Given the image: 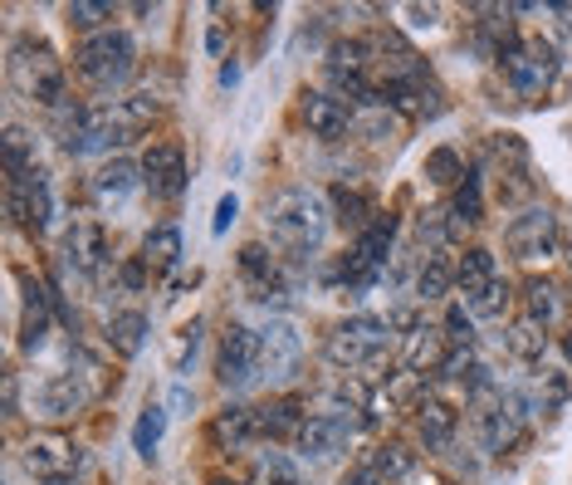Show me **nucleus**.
I'll return each mask as SVG.
<instances>
[{"instance_id":"1","label":"nucleus","mask_w":572,"mask_h":485,"mask_svg":"<svg viewBox=\"0 0 572 485\" xmlns=\"http://www.w3.org/2000/svg\"><path fill=\"white\" fill-rule=\"evenodd\" d=\"M265 221H269V235L284 245V251L294 255H314L318 245H324L328 235V206L318 192H308V186H289V192H279L265 206Z\"/></svg>"},{"instance_id":"2","label":"nucleus","mask_w":572,"mask_h":485,"mask_svg":"<svg viewBox=\"0 0 572 485\" xmlns=\"http://www.w3.org/2000/svg\"><path fill=\"white\" fill-rule=\"evenodd\" d=\"M74 59H79V74L89 79V84L118 89L127 74H133L137 50H133V34H123V30H99V34H89V40L79 44Z\"/></svg>"},{"instance_id":"3","label":"nucleus","mask_w":572,"mask_h":485,"mask_svg":"<svg viewBox=\"0 0 572 485\" xmlns=\"http://www.w3.org/2000/svg\"><path fill=\"white\" fill-rule=\"evenodd\" d=\"M387 339H391V329L381 324V319L357 314V319H343V324L333 329L324 353H328V363H338V368H362V363H377L381 353H387Z\"/></svg>"},{"instance_id":"4","label":"nucleus","mask_w":572,"mask_h":485,"mask_svg":"<svg viewBox=\"0 0 572 485\" xmlns=\"http://www.w3.org/2000/svg\"><path fill=\"white\" fill-rule=\"evenodd\" d=\"M10 79H16V89L25 93L34 103H59L64 99V69H59V59L50 44H20L16 59H10Z\"/></svg>"},{"instance_id":"5","label":"nucleus","mask_w":572,"mask_h":485,"mask_svg":"<svg viewBox=\"0 0 572 485\" xmlns=\"http://www.w3.org/2000/svg\"><path fill=\"white\" fill-rule=\"evenodd\" d=\"M504 79L514 84L523 99H539V93L558 79V50L548 40H519L504 54Z\"/></svg>"},{"instance_id":"6","label":"nucleus","mask_w":572,"mask_h":485,"mask_svg":"<svg viewBox=\"0 0 572 485\" xmlns=\"http://www.w3.org/2000/svg\"><path fill=\"white\" fill-rule=\"evenodd\" d=\"M216 377L225 387H249L259 377V334L245 324H231L221 339V358H216Z\"/></svg>"},{"instance_id":"7","label":"nucleus","mask_w":572,"mask_h":485,"mask_svg":"<svg viewBox=\"0 0 572 485\" xmlns=\"http://www.w3.org/2000/svg\"><path fill=\"white\" fill-rule=\"evenodd\" d=\"M304 358V339L294 324H284V319H274L269 329H259V373L274 377V383H284V377H294Z\"/></svg>"},{"instance_id":"8","label":"nucleus","mask_w":572,"mask_h":485,"mask_svg":"<svg viewBox=\"0 0 572 485\" xmlns=\"http://www.w3.org/2000/svg\"><path fill=\"white\" fill-rule=\"evenodd\" d=\"M353 432H357V422L348 417V412H318V417L304 422L294 442H299V456L328 461V456H338L343 446L353 442Z\"/></svg>"},{"instance_id":"9","label":"nucleus","mask_w":572,"mask_h":485,"mask_svg":"<svg viewBox=\"0 0 572 485\" xmlns=\"http://www.w3.org/2000/svg\"><path fill=\"white\" fill-rule=\"evenodd\" d=\"M25 466L40 481H69V471H79V446L59 432H34L25 442Z\"/></svg>"},{"instance_id":"10","label":"nucleus","mask_w":572,"mask_h":485,"mask_svg":"<svg viewBox=\"0 0 572 485\" xmlns=\"http://www.w3.org/2000/svg\"><path fill=\"white\" fill-rule=\"evenodd\" d=\"M504 245L514 251L519 260H539V255H553L558 245V216L548 206H533L514 216V226L504 231Z\"/></svg>"},{"instance_id":"11","label":"nucleus","mask_w":572,"mask_h":485,"mask_svg":"<svg viewBox=\"0 0 572 485\" xmlns=\"http://www.w3.org/2000/svg\"><path fill=\"white\" fill-rule=\"evenodd\" d=\"M50 211H54V201H50V182H44L40 168L10 182V216H16L25 231H44V226H50Z\"/></svg>"},{"instance_id":"12","label":"nucleus","mask_w":572,"mask_h":485,"mask_svg":"<svg viewBox=\"0 0 572 485\" xmlns=\"http://www.w3.org/2000/svg\"><path fill=\"white\" fill-rule=\"evenodd\" d=\"M142 182L152 186V196H182L186 192V158L176 143H152L142 158Z\"/></svg>"},{"instance_id":"13","label":"nucleus","mask_w":572,"mask_h":485,"mask_svg":"<svg viewBox=\"0 0 572 485\" xmlns=\"http://www.w3.org/2000/svg\"><path fill=\"white\" fill-rule=\"evenodd\" d=\"M89 402V387H83L79 373H54L50 383L34 393V407H40V417H74V412Z\"/></svg>"},{"instance_id":"14","label":"nucleus","mask_w":572,"mask_h":485,"mask_svg":"<svg viewBox=\"0 0 572 485\" xmlns=\"http://www.w3.org/2000/svg\"><path fill=\"white\" fill-rule=\"evenodd\" d=\"M304 123L314 138H343L353 118L343 109V99H333V93H304Z\"/></svg>"},{"instance_id":"15","label":"nucleus","mask_w":572,"mask_h":485,"mask_svg":"<svg viewBox=\"0 0 572 485\" xmlns=\"http://www.w3.org/2000/svg\"><path fill=\"white\" fill-rule=\"evenodd\" d=\"M69 260L83 270V275H99L103 280V260H109V241H103L99 221H79L69 231Z\"/></svg>"},{"instance_id":"16","label":"nucleus","mask_w":572,"mask_h":485,"mask_svg":"<svg viewBox=\"0 0 572 485\" xmlns=\"http://www.w3.org/2000/svg\"><path fill=\"white\" fill-rule=\"evenodd\" d=\"M44 339H50V294H44V285L25 280V319H20V348H25V353H40Z\"/></svg>"},{"instance_id":"17","label":"nucleus","mask_w":572,"mask_h":485,"mask_svg":"<svg viewBox=\"0 0 572 485\" xmlns=\"http://www.w3.org/2000/svg\"><path fill=\"white\" fill-rule=\"evenodd\" d=\"M446 363H450V339L436 334V329H416L407 343V368L416 377H426V373H446Z\"/></svg>"},{"instance_id":"18","label":"nucleus","mask_w":572,"mask_h":485,"mask_svg":"<svg viewBox=\"0 0 572 485\" xmlns=\"http://www.w3.org/2000/svg\"><path fill=\"white\" fill-rule=\"evenodd\" d=\"M494 255L484 251V245H474V251H464V260L456 265V285H460V294H464V304L470 300H480L484 290L494 285Z\"/></svg>"},{"instance_id":"19","label":"nucleus","mask_w":572,"mask_h":485,"mask_svg":"<svg viewBox=\"0 0 572 485\" xmlns=\"http://www.w3.org/2000/svg\"><path fill=\"white\" fill-rule=\"evenodd\" d=\"M241 275L249 280V290H255L259 304H269L274 294H279V270H274V260L265 245H245L241 251Z\"/></svg>"},{"instance_id":"20","label":"nucleus","mask_w":572,"mask_h":485,"mask_svg":"<svg viewBox=\"0 0 572 485\" xmlns=\"http://www.w3.org/2000/svg\"><path fill=\"white\" fill-rule=\"evenodd\" d=\"M416 427H421L426 446H446L456 436V407L440 397H421L416 402Z\"/></svg>"},{"instance_id":"21","label":"nucleus","mask_w":572,"mask_h":485,"mask_svg":"<svg viewBox=\"0 0 572 485\" xmlns=\"http://www.w3.org/2000/svg\"><path fill=\"white\" fill-rule=\"evenodd\" d=\"M109 343H113L118 358H137L142 343H147V314H137V310L113 314V324H109Z\"/></svg>"},{"instance_id":"22","label":"nucleus","mask_w":572,"mask_h":485,"mask_svg":"<svg viewBox=\"0 0 572 485\" xmlns=\"http://www.w3.org/2000/svg\"><path fill=\"white\" fill-rule=\"evenodd\" d=\"M304 412H299V402L294 397H279V402H269V407H259V436H299V427H304Z\"/></svg>"},{"instance_id":"23","label":"nucleus","mask_w":572,"mask_h":485,"mask_svg":"<svg viewBox=\"0 0 572 485\" xmlns=\"http://www.w3.org/2000/svg\"><path fill=\"white\" fill-rule=\"evenodd\" d=\"M142 182V168L137 162H123V158H113L109 168L99 172V182H93V192H99V201H127V192Z\"/></svg>"},{"instance_id":"24","label":"nucleus","mask_w":572,"mask_h":485,"mask_svg":"<svg viewBox=\"0 0 572 485\" xmlns=\"http://www.w3.org/2000/svg\"><path fill=\"white\" fill-rule=\"evenodd\" d=\"M118 113V128H123V143H133L137 133H147L152 123H157V103L147 99V93H133V99H118L113 103Z\"/></svg>"},{"instance_id":"25","label":"nucleus","mask_w":572,"mask_h":485,"mask_svg":"<svg viewBox=\"0 0 572 485\" xmlns=\"http://www.w3.org/2000/svg\"><path fill=\"white\" fill-rule=\"evenodd\" d=\"M142 260H147V270H172L176 260H182V231L176 226L147 231V241H142Z\"/></svg>"},{"instance_id":"26","label":"nucleus","mask_w":572,"mask_h":485,"mask_svg":"<svg viewBox=\"0 0 572 485\" xmlns=\"http://www.w3.org/2000/svg\"><path fill=\"white\" fill-rule=\"evenodd\" d=\"M216 436L231 446H245L259 436V407H225L221 422H216Z\"/></svg>"},{"instance_id":"27","label":"nucleus","mask_w":572,"mask_h":485,"mask_svg":"<svg viewBox=\"0 0 572 485\" xmlns=\"http://www.w3.org/2000/svg\"><path fill=\"white\" fill-rule=\"evenodd\" d=\"M543 348H548V334H543L539 319H519V324L509 329V353H514V358L539 363V358H543Z\"/></svg>"},{"instance_id":"28","label":"nucleus","mask_w":572,"mask_h":485,"mask_svg":"<svg viewBox=\"0 0 572 485\" xmlns=\"http://www.w3.org/2000/svg\"><path fill=\"white\" fill-rule=\"evenodd\" d=\"M450 280H456L450 260L440 251H431V255H426V265H421V275H416V294H421V300H440V294L450 290Z\"/></svg>"},{"instance_id":"29","label":"nucleus","mask_w":572,"mask_h":485,"mask_svg":"<svg viewBox=\"0 0 572 485\" xmlns=\"http://www.w3.org/2000/svg\"><path fill=\"white\" fill-rule=\"evenodd\" d=\"M162 432H166V412H162V407H142V417H137V427H133V446H137L142 461L157 456Z\"/></svg>"},{"instance_id":"30","label":"nucleus","mask_w":572,"mask_h":485,"mask_svg":"<svg viewBox=\"0 0 572 485\" xmlns=\"http://www.w3.org/2000/svg\"><path fill=\"white\" fill-rule=\"evenodd\" d=\"M367 466H372L377 476L391 485V481L411 476V452H407V446H397V442H387V446H377V452L367 456Z\"/></svg>"},{"instance_id":"31","label":"nucleus","mask_w":572,"mask_h":485,"mask_svg":"<svg viewBox=\"0 0 572 485\" xmlns=\"http://www.w3.org/2000/svg\"><path fill=\"white\" fill-rule=\"evenodd\" d=\"M372 44H362V40H343V44H333V59H328V74H362L367 79V64H372Z\"/></svg>"},{"instance_id":"32","label":"nucleus","mask_w":572,"mask_h":485,"mask_svg":"<svg viewBox=\"0 0 572 485\" xmlns=\"http://www.w3.org/2000/svg\"><path fill=\"white\" fill-rule=\"evenodd\" d=\"M456 226L464 221V226H474V221H484V196H480V176L474 172H464V182H460V192H456Z\"/></svg>"},{"instance_id":"33","label":"nucleus","mask_w":572,"mask_h":485,"mask_svg":"<svg viewBox=\"0 0 572 485\" xmlns=\"http://www.w3.org/2000/svg\"><path fill=\"white\" fill-rule=\"evenodd\" d=\"M6 172H10V182H16V176H25V172H34L25 128H6Z\"/></svg>"},{"instance_id":"34","label":"nucleus","mask_w":572,"mask_h":485,"mask_svg":"<svg viewBox=\"0 0 572 485\" xmlns=\"http://www.w3.org/2000/svg\"><path fill=\"white\" fill-rule=\"evenodd\" d=\"M523 300H529V319H539V324H548V319L558 314V290L548 285V280H529Z\"/></svg>"},{"instance_id":"35","label":"nucleus","mask_w":572,"mask_h":485,"mask_svg":"<svg viewBox=\"0 0 572 485\" xmlns=\"http://www.w3.org/2000/svg\"><path fill=\"white\" fill-rule=\"evenodd\" d=\"M426 176H431L436 186H450L456 176H464V168H460V158L450 148H436L431 158H426Z\"/></svg>"},{"instance_id":"36","label":"nucleus","mask_w":572,"mask_h":485,"mask_svg":"<svg viewBox=\"0 0 572 485\" xmlns=\"http://www.w3.org/2000/svg\"><path fill=\"white\" fill-rule=\"evenodd\" d=\"M69 20L83 30H93V26H103V20H113V6L109 0H74V6H69Z\"/></svg>"},{"instance_id":"37","label":"nucleus","mask_w":572,"mask_h":485,"mask_svg":"<svg viewBox=\"0 0 572 485\" xmlns=\"http://www.w3.org/2000/svg\"><path fill=\"white\" fill-rule=\"evenodd\" d=\"M333 206L343 211V221H353V226H362L372 211H367V201H362V192H353V186H333Z\"/></svg>"},{"instance_id":"38","label":"nucleus","mask_w":572,"mask_h":485,"mask_svg":"<svg viewBox=\"0 0 572 485\" xmlns=\"http://www.w3.org/2000/svg\"><path fill=\"white\" fill-rule=\"evenodd\" d=\"M504 300H509L504 280H494V285L484 290L480 300H470V314H480V319H494V314H504Z\"/></svg>"},{"instance_id":"39","label":"nucleus","mask_w":572,"mask_h":485,"mask_svg":"<svg viewBox=\"0 0 572 485\" xmlns=\"http://www.w3.org/2000/svg\"><path fill=\"white\" fill-rule=\"evenodd\" d=\"M446 339L456 343V348H470V343H474V324H470V314H464L460 304L446 314Z\"/></svg>"},{"instance_id":"40","label":"nucleus","mask_w":572,"mask_h":485,"mask_svg":"<svg viewBox=\"0 0 572 485\" xmlns=\"http://www.w3.org/2000/svg\"><path fill=\"white\" fill-rule=\"evenodd\" d=\"M196 339H201V324H186L182 334H176V343H172V368H186V358L196 353Z\"/></svg>"},{"instance_id":"41","label":"nucleus","mask_w":572,"mask_h":485,"mask_svg":"<svg viewBox=\"0 0 572 485\" xmlns=\"http://www.w3.org/2000/svg\"><path fill=\"white\" fill-rule=\"evenodd\" d=\"M265 485H304V481H299V471H294L284 456H269L265 461Z\"/></svg>"},{"instance_id":"42","label":"nucleus","mask_w":572,"mask_h":485,"mask_svg":"<svg viewBox=\"0 0 572 485\" xmlns=\"http://www.w3.org/2000/svg\"><path fill=\"white\" fill-rule=\"evenodd\" d=\"M357 133H367V138H387V133H391V113L367 109L362 118H357Z\"/></svg>"},{"instance_id":"43","label":"nucleus","mask_w":572,"mask_h":485,"mask_svg":"<svg viewBox=\"0 0 572 485\" xmlns=\"http://www.w3.org/2000/svg\"><path fill=\"white\" fill-rule=\"evenodd\" d=\"M235 211H241V196H235V192H225V196H221V206H216V221H211V231H216V235L231 231Z\"/></svg>"},{"instance_id":"44","label":"nucleus","mask_w":572,"mask_h":485,"mask_svg":"<svg viewBox=\"0 0 572 485\" xmlns=\"http://www.w3.org/2000/svg\"><path fill=\"white\" fill-rule=\"evenodd\" d=\"M407 16H411L416 30H431L436 20H440V6H407Z\"/></svg>"},{"instance_id":"45","label":"nucleus","mask_w":572,"mask_h":485,"mask_svg":"<svg viewBox=\"0 0 572 485\" xmlns=\"http://www.w3.org/2000/svg\"><path fill=\"white\" fill-rule=\"evenodd\" d=\"M338 485H387V481H381L377 471H372V466H367V461H362V466H353V471H348V476H343Z\"/></svg>"},{"instance_id":"46","label":"nucleus","mask_w":572,"mask_h":485,"mask_svg":"<svg viewBox=\"0 0 572 485\" xmlns=\"http://www.w3.org/2000/svg\"><path fill=\"white\" fill-rule=\"evenodd\" d=\"M142 280H147V260L137 255L133 265H123V285H127V290H142Z\"/></svg>"},{"instance_id":"47","label":"nucleus","mask_w":572,"mask_h":485,"mask_svg":"<svg viewBox=\"0 0 572 485\" xmlns=\"http://www.w3.org/2000/svg\"><path fill=\"white\" fill-rule=\"evenodd\" d=\"M221 84H225V89L241 84V64H225V69H221Z\"/></svg>"},{"instance_id":"48","label":"nucleus","mask_w":572,"mask_h":485,"mask_svg":"<svg viewBox=\"0 0 572 485\" xmlns=\"http://www.w3.org/2000/svg\"><path fill=\"white\" fill-rule=\"evenodd\" d=\"M6 412H16V373H6Z\"/></svg>"},{"instance_id":"49","label":"nucleus","mask_w":572,"mask_h":485,"mask_svg":"<svg viewBox=\"0 0 572 485\" xmlns=\"http://www.w3.org/2000/svg\"><path fill=\"white\" fill-rule=\"evenodd\" d=\"M563 348H568V363H572V329H568V339H563Z\"/></svg>"},{"instance_id":"50","label":"nucleus","mask_w":572,"mask_h":485,"mask_svg":"<svg viewBox=\"0 0 572 485\" xmlns=\"http://www.w3.org/2000/svg\"><path fill=\"white\" fill-rule=\"evenodd\" d=\"M211 485H235V481H225V476H216V481H211Z\"/></svg>"},{"instance_id":"51","label":"nucleus","mask_w":572,"mask_h":485,"mask_svg":"<svg viewBox=\"0 0 572 485\" xmlns=\"http://www.w3.org/2000/svg\"><path fill=\"white\" fill-rule=\"evenodd\" d=\"M44 485H74V481H44Z\"/></svg>"}]
</instances>
